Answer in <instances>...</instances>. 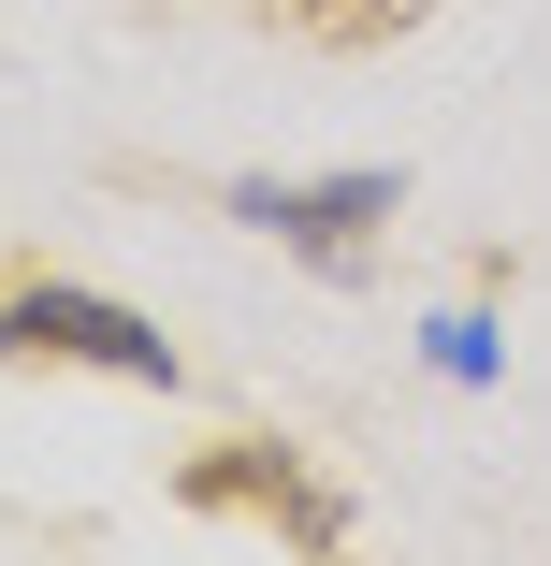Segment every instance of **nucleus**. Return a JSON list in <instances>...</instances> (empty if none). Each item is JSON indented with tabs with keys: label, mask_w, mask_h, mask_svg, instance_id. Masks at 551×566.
<instances>
[{
	"label": "nucleus",
	"mask_w": 551,
	"mask_h": 566,
	"mask_svg": "<svg viewBox=\"0 0 551 566\" xmlns=\"http://www.w3.org/2000/svg\"><path fill=\"white\" fill-rule=\"evenodd\" d=\"M0 364H87V378L174 392V334L131 319V305H102V291H15V305H0Z\"/></svg>",
	"instance_id": "obj_1"
},
{
	"label": "nucleus",
	"mask_w": 551,
	"mask_h": 566,
	"mask_svg": "<svg viewBox=\"0 0 551 566\" xmlns=\"http://www.w3.org/2000/svg\"><path fill=\"white\" fill-rule=\"evenodd\" d=\"M435 0H290V30L305 44H392V30H421Z\"/></svg>",
	"instance_id": "obj_4"
},
{
	"label": "nucleus",
	"mask_w": 551,
	"mask_h": 566,
	"mask_svg": "<svg viewBox=\"0 0 551 566\" xmlns=\"http://www.w3.org/2000/svg\"><path fill=\"white\" fill-rule=\"evenodd\" d=\"M233 218L247 233H276V248H305V262H363L378 248V218H392V175H305V189H276V175H247L233 189Z\"/></svg>",
	"instance_id": "obj_2"
},
{
	"label": "nucleus",
	"mask_w": 551,
	"mask_h": 566,
	"mask_svg": "<svg viewBox=\"0 0 551 566\" xmlns=\"http://www.w3.org/2000/svg\"><path fill=\"white\" fill-rule=\"evenodd\" d=\"M189 509H290V537H305V552H335V494H319V480H290L276 450H233V465H189Z\"/></svg>",
	"instance_id": "obj_3"
}]
</instances>
